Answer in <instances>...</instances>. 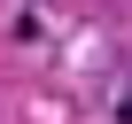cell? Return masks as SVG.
<instances>
[{
    "label": "cell",
    "instance_id": "6da1fadb",
    "mask_svg": "<svg viewBox=\"0 0 132 124\" xmlns=\"http://www.w3.org/2000/svg\"><path fill=\"white\" fill-rule=\"evenodd\" d=\"M117 124H132V93H124V101H117Z\"/></svg>",
    "mask_w": 132,
    "mask_h": 124
}]
</instances>
